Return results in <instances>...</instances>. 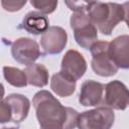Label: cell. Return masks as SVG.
Returning a JSON list of instances; mask_svg holds the SVG:
<instances>
[{"mask_svg":"<svg viewBox=\"0 0 129 129\" xmlns=\"http://www.w3.org/2000/svg\"><path fill=\"white\" fill-rule=\"evenodd\" d=\"M66 4L69 8L75 12H88L92 2H84V1H67Z\"/></svg>","mask_w":129,"mask_h":129,"instance_id":"19","label":"cell"},{"mask_svg":"<svg viewBox=\"0 0 129 129\" xmlns=\"http://www.w3.org/2000/svg\"><path fill=\"white\" fill-rule=\"evenodd\" d=\"M109 44L110 42L100 40L95 42L90 48L92 53V69L97 75L102 77H111L118 71V68L110 58Z\"/></svg>","mask_w":129,"mask_h":129,"instance_id":"4","label":"cell"},{"mask_svg":"<svg viewBox=\"0 0 129 129\" xmlns=\"http://www.w3.org/2000/svg\"><path fill=\"white\" fill-rule=\"evenodd\" d=\"M110 6H111V15L107 21V23L100 29V32H102L103 34L109 35L112 30L114 29V27L122 20H124V9L123 6L117 3H112L110 2Z\"/></svg>","mask_w":129,"mask_h":129,"instance_id":"16","label":"cell"},{"mask_svg":"<svg viewBox=\"0 0 129 129\" xmlns=\"http://www.w3.org/2000/svg\"><path fill=\"white\" fill-rule=\"evenodd\" d=\"M115 115L108 107H99L86 111L79 116V129H110L114 124Z\"/></svg>","mask_w":129,"mask_h":129,"instance_id":"3","label":"cell"},{"mask_svg":"<svg viewBox=\"0 0 129 129\" xmlns=\"http://www.w3.org/2000/svg\"><path fill=\"white\" fill-rule=\"evenodd\" d=\"M25 3H26L25 0L24 1H6V0H3L1 2L4 9L7 11H11V12L20 10L25 5Z\"/></svg>","mask_w":129,"mask_h":129,"instance_id":"20","label":"cell"},{"mask_svg":"<svg viewBox=\"0 0 129 129\" xmlns=\"http://www.w3.org/2000/svg\"><path fill=\"white\" fill-rule=\"evenodd\" d=\"M109 55L118 69H129V36L114 38L109 44Z\"/></svg>","mask_w":129,"mask_h":129,"instance_id":"9","label":"cell"},{"mask_svg":"<svg viewBox=\"0 0 129 129\" xmlns=\"http://www.w3.org/2000/svg\"><path fill=\"white\" fill-rule=\"evenodd\" d=\"M2 129H17V128H2Z\"/></svg>","mask_w":129,"mask_h":129,"instance_id":"23","label":"cell"},{"mask_svg":"<svg viewBox=\"0 0 129 129\" xmlns=\"http://www.w3.org/2000/svg\"><path fill=\"white\" fill-rule=\"evenodd\" d=\"M87 70V63L84 56L77 50L67 51L61 60V73L69 78L77 81L81 79Z\"/></svg>","mask_w":129,"mask_h":129,"instance_id":"8","label":"cell"},{"mask_svg":"<svg viewBox=\"0 0 129 129\" xmlns=\"http://www.w3.org/2000/svg\"><path fill=\"white\" fill-rule=\"evenodd\" d=\"M30 4L36 9L40 10L42 13H51L57 6V1H30Z\"/></svg>","mask_w":129,"mask_h":129,"instance_id":"18","label":"cell"},{"mask_svg":"<svg viewBox=\"0 0 129 129\" xmlns=\"http://www.w3.org/2000/svg\"><path fill=\"white\" fill-rule=\"evenodd\" d=\"M104 88L102 84L89 80L83 83L79 102L83 106H97L103 102Z\"/></svg>","mask_w":129,"mask_h":129,"instance_id":"10","label":"cell"},{"mask_svg":"<svg viewBox=\"0 0 129 129\" xmlns=\"http://www.w3.org/2000/svg\"><path fill=\"white\" fill-rule=\"evenodd\" d=\"M122 6L124 9V20L129 28V2H125Z\"/></svg>","mask_w":129,"mask_h":129,"instance_id":"22","label":"cell"},{"mask_svg":"<svg viewBox=\"0 0 129 129\" xmlns=\"http://www.w3.org/2000/svg\"><path fill=\"white\" fill-rule=\"evenodd\" d=\"M87 14L89 15L91 21L98 26L99 30L107 23L111 15V6L110 2H92Z\"/></svg>","mask_w":129,"mask_h":129,"instance_id":"14","label":"cell"},{"mask_svg":"<svg viewBox=\"0 0 129 129\" xmlns=\"http://www.w3.org/2000/svg\"><path fill=\"white\" fill-rule=\"evenodd\" d=\"M102 103L110 109L125 110L129 106V90L120 81H112L104 88Z\"/></svg>","mask_w":129,"mask_h":129,"instance_id":"5","label":"cell"},{"mask_svg":"<svg viewBox=\"0 0 129 129\" xmlns=\"http://www.w3.org/2000/svg\"><path fill=\"white\" fill-rule=\"evenodd\" d=\"M4 100L9 107L11 121L19 123L27 117L30 108V103L25 96L20 94H11L7 96Z\"/></svg>","mask_w":129,"mask_h":129,"instance_id":"11","label":"cell"},{"mask_svg":"<svg viewBox=\"0 0 129 129\" xmlns=\"http://www.w3.org/2000/svg\"><path fill=\"white\" fill-rule=\"evenodd\" d=\"M39 129H74L78 126L80 114L62 106L49 92L39 91L32 100Z\"/></svg>","mask_w":129,"mask_h":129,"instance_id":"1","label":"cell"},{"mask_svg":"<svg viewBox=\"0 0 129 129\" xmlns=\"http://www.w3.org/2000/svg\"><path fill=\"white\" fill-rule=\"evenodd\" d=\"M11 53L16 61L26 66L33 63L40 56V50L37 42L26 37L18 38L13 42L11 46Z\"/></svg>","mask_w":129,"mask_h":129,"instance_id":"6","label":"cell"},{"mask_svg":"<svg viewBox=\"0 0 129 129\" xmlns=\"http://www.w3.org/2000/svg\"><path fill=\"white\" fill-rule=\"evenodd\" d=\"M50 88L57 96L69 97L75 92L76 81L59 72L51 77Z\"/></svg>","mask_w":129,"mask_h":129,"instance_id":"13","label":"cell"},{"mask_svg":"<svg viewBox=\"0 0 129 129\" xmlns=\"http://www.w3.org/2000/svg\"><path fill=\"white\" fill-rule=\"evenodd\" d=\"M26 75L27 83L35 87H44L48 82V72L43 64L31 63L23 70Z\"/></svg>","mask_w":129,"mask_h":129,"instance_id":"15","label":"cell"},{"mask_svg":"<svg viewBox=\"0 0 129 129\" xmlns=\"http://www.w3.org/2000/svg\"><path fill=\"white\" fill-rule=\"evenodd\" d=\"M22 28L24 30H26L27 32L34 34V35H38V34H43L44 32H46V30L49 28L48 24V18L37 11H31L28 12L23 20H22Z\"/></svg>","mask_w":129,"mask_h":129,"instance_id":"12","label":"cell"},{"mask_svg":"<svg viewBox=\"0 0 129 129\" xmlns=\"http://www.w3.org/2000/svg\"><path fill=\"white\" fill-rule=\"evenodd\" d=\"M3 75L5 80L14 87H25L27 83L26 75L23 71H20L16 68L11 67H4L3 68Z\"/></svg>","mask_w":129,"mask_h":129,"instance_id":"17","label":"cell"},{"mask_svg":"<svg viewBox=\"0 0 129 129\" xmlns=\"http://www.w3.org/2000/svg\"><path fill=\"white\" fill-rule=\"evenodd\" d=\"M9 121H11L10 110H9V107H8L7 103L5 102V100L2 99V101L0 103V122L6 123Z\"/></svg>","mask_w":129,"mask_h":129,"instance_id":"21","label":"cell"},{"mask_svg":"<svg viewBox=\"0 0 129 129\" xmlns=\"http://www.w3.org/2000/svg\"><path fill=\"white\" fill-rule=\"evenodd\" d=\"M68 35L64 29L59 26H50L40 38V44L45 53H59L66 46Z\"/></svg>","mask_w":129,"mask_h":129,"instance_id":"7","label":"cell"},{"mask_svg":"<svg viewBox=\"0 0 129 129\" xmlns=\"http://www.w3.org/2000/svg\"><path fill=\"white\" fill-rule=\"evenodd\" d=\"M70 23L74 30L75 39L80 46L88 49L98 41L96 25L91 21L86 12H76L73 14L71 16Z\"/></svg>","mask_w":129,"mask_h":129,"instance_id":"2","label":"cell"}]
</instances>
